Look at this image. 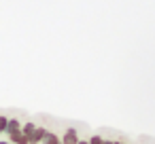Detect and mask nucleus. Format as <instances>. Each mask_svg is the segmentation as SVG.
Here are the masks:
<instances>
[{
	"label": "nucleus",
	"mask_w": 155,
	"mask_h": 144,
	"mask_svg": "<svg viewBox=\"0 0 155 144\" xmlns=\"http://www.w3.org/2000/svg\"><path fill=\"white\" fill-rule=\"evenodd\" d=\"M89 144H104V140H102V138H98V136H96V138H91V142H89Z\"/></svg>",
	"instance_id": "20e7f679"
},
{
	"label": "nucleus",
	"mask_w": 155,
	"mask_h": 144,
	"mask_svg": "<svg viewBox=\"0 0 155 144\" xmlns=\"http://www.w3.org/2000/svg\"><path fill=\"white\" fill-rule=\"evenodd\" d=\"M104 144H106V142H104Z\"/></svg>",
	"instance_id": "423d86ee"
},
{
	"label": "nucleus",
	"mask_w": 155,
	"mask_h": 144,
	"mask_svg": "<svg viewBox=\"0 0 155 144\" xmlns=\"http://www.w3.org/2000/svg\"><path fill=\"white\" fill-rule=\"evenodd\" d=\"M83 144H85V142H83Z\"/></svg>",
	"instance_id": "39448f33"
},
{
	"label": "nucleus",
	"mask_w": 155,
	"mask_h": 144,
	"mask_svg": "<svg viewBox=\"0 0 155 144\" xmlns=\"http://www.w3.org/2000/svg\"><path fill=\"white\" fill-rule=\"evenodd\" d=\"M41 142H43V144H60V140H58L55 133H45V138H43Z\"/></svg>",
	"instance_id": "f03ea898"
},
{
	"label": "nucleus",
	"mask_w": 155,
	"mask_h": 144,
	"mask_svg": "<svg viewBox=\"0 0 155 144\" xmlns=\"http://www.w3.org/2000/svg\"><path fill=\"white\" fill-rule=\"evenodd\" d=\"M64 144H79V136L74 129H68L66 136H64Z\"/></svg>",
	"instance_id": "f257e3e1"
},
{
	"label": "nucleus",
	"mask_w": 155,
	"mask_h": 144,
	"mask_svg": "<svg viewBox=\"0 0 155 144\" xmlns=\"http://www.w3.org/2000/svg\"><path fill=\"white\" fill-rule=\"evenodd\" d=\"M7 123H9L7 117H0V131H5V129H7Z\"/></svg>",
	"instance_id": "7ed1b4c3"
}]
</instances>
